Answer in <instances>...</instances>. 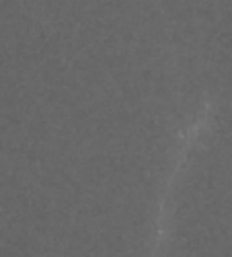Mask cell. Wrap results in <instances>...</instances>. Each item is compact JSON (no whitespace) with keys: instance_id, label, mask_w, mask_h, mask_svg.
<instances>
[]
</instances>
